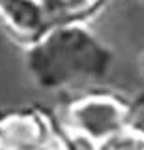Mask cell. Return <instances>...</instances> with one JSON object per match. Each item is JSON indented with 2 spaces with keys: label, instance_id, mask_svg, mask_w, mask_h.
<instances>
[{
  "label": "cell",
  "instance_id": "cell-1",
  "mask_svg": "<svg viewBox=\"0 0 144 150\" xmlns=\"http://www.w3.org/2000/svg\"><path fill=\"white\" fill-rule=\"evenodd\" d=\"M77 120L94 137H101L120 124V115L107 103H90L77 111Z\"/></svg>",
  "mask_w": 144,
  "mask_h": 150
}]
</instances>
